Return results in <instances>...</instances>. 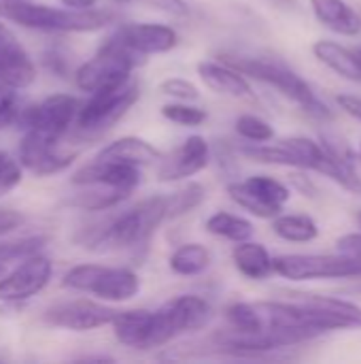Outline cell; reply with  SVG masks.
Listing matches in <instances>:
<instances>
[{
	"label": "cell",
	"mask_w": 361,
	"mask_h": 364,
	"mask_svg": "<svg viewBox=\"0 0 361 364\" xmlns=\"http://www.w3.org/2000/svg\"><path fill=\"white\" fill-rule=\"evenodd\" d=\"M232 260L236 271L253 282H262L272 273V256L268 254V250L262 243H253L249 239L236 243L232 252Z\"/></svg>",
	"instance_id": "cell-21"
},
{
	"label": "cell",
	"mask_w": 361,
	"mask_h": 364,
	"mask_svg": "<svg viewBox=\"0 0 361 364\" xmlns=\"http://www.w3.org/2000/svg\"><path fill=\"white\" fill-rule=\"evenodd\" d=\"M206 232L219 237V239H226V241H232V243H240V241H247L253 237V224L240 215H234L230 211H217L213 213L206 224H204Z\"/></svg>",
	"instance_id": "cell-25"
},
{
	"label": "cell",
	"mask_w": 361,
	"mask_h": 364,
	"mask_svg": "<svg viewBox=\"0 0 361 364\" xmlns=\"http://www.w3.org/2000/svg\"><path fill=\"white\" fill-rule=\"evenodd\" d=\"M291 181H294V186L300 190V192H304L306 196H313V183L309 181V177H304V175H291Z\"/></svg>",
	"instance_id": "cell-40"
},
{
	"label": "cell",
	"mask_w": 361,
	"mask_h": 364,
	"mask_svg": "<svg viewBox=\"0 0 361 364\" xmlns=\"http://www.w3.org/2000/svg\"><path fill=\"white\" fill-rule=\"evenodd\" d=\"M17 113V90L0 81V126L9 124Z\"/></svg>",
	"instance_id": "cell-36"
},
{
	"label": "cell",
	"mask_w": 361,
	"mask_h": 364,
	"mask_svg": "<svg viewBox=\"0 0 361 364\" xmlns=\"http://www.w3.org/2000/svg\"><path fill=\"white\" fill-rule=\"evenodd\" d=\"M313 53L321 64H326L330 70L338 73L340 77L349 81H361L360 60L355 51L347 49L345 45L334 43V41H317L313 45Z\"/></svg>",
	"instance_id": "cell-22"
},
{
	"label": "cell",
	"mask_w": 361,
	"mask_h": 364,
	"mask_svg": "<svg viewBox=\"0 0 361 364\" xmlns=\"http://www.w3.org/2000/svg\"><path fill=\"white\" fill-rule=\"evenodd\" d=\"M21 179H23V168L19 160L0 151V198L11 190H15L21 183Z\"/></svg>",
	"instance_id": "cell-34"
},
{
	"label": "cell",
	"mask_w": 361,
	"mask_h": 364,
	"mask_svg": "<svg viewBox=\"0 0 361 364\" xmlns=\"http://www.w3.org/2000/svg\"><path fill=\"white\" fill-rule=\"evenodd\" d=\"M221 62L230 64L245 77L257 79L270 87H274L281 96L291 100L296 107H300L304 113H309L315 119H330L332 111L326 102L317 98L313 87L289 66L268 60V58H249V55H221Z\"/></svg>",
	"instance_id": "cell-2"
},
{
	"label": "cell",
	"mask_w": 361,
	"mask_h": 364,
	"mask_svg": "<svg viewBox=\"0 0 361 364\" xmlns=\"http://www.w3.org/2000/svg\"><path fill=\"white\" fill-rule=\"evenodd\" d=\"M64 6L68 9H77V11H85V9H94L98 4V0H60Z\"/></svg>",
	"instance_id": "cell-41"
},
{
	"label": "cell",
	"mask_w": 361,
	"mask_h": 364,
	"mask_svg": "<svg viewBox=\"0 0 361 364\" xmlns=\"http://www.w3.org/2000/svg\"><path fill=\"white\" fill-rule=\"evenodd\" d=\"M360 160H361V143H360Z\"/></svg>",
	"instance_id": "cell-44"
},
{
	"label": "cell",
	"mask_w": 361,
	"mask_h": 364,
	"mask_svg": "<svg viewBox=\"0 0 361 364\" xmlns=\"http://www.w3.org/2000/svg\"><path fill=\"white\" fill-rule=\"evenodd\" d=\"M62 284L77 292H89L104 303H123L140 292V279L134 271L104 264H77Z\"/></svg>",
	"instance_id": "cell-5"
},
{
	"label": "cell",
	"mask_w": 361,
	"mask_h": 364,
	"mask_svg": "<svg viewBox=\"0 0 361 364\" xmlns=\"http://www.w3.org/2000/svg\"><path fill=\"white\" fill-rule=\"evenodd\" d=\"M234 126H236L238 136H243L245 141H251V143H268L274 139V128L266 119L251 115V113L238 115Z\"/></svg>",
	"instance_id": "cell-32"
},
{
	"label": "cell",
	"mask_w": 361,
	"mask_h": 364,
	"mask_svg": "<svg viewBox=\"0 0 361 364\" xmlns=\"http://www.w3.org/2000/svg\"><path fill=\"white\" fill-rule=\"evenodd\" d=\"M111 326L119 343L134 348V350H147L151 328H153V311H147V309L115 311Z\"/></svg>",
	"instance_id": "cell-18"
},
{
	"label": "cell",
	"mask_w": 361,
	"mask_h": 364,
	"mask_svg": "<svg viewBox=\"0 0 361 364\" xmlns=\"http://www.w3.org/2000/svg\"><path fill=\"white\" fill-rule=\"evenodd\" d=\"M272 273L289 282L361 277V260L345 254H285L272 258Z\"/></svg>",
	"instance_id": "cell-7"
},
{
	"label": "cell",
	"mask_w": 361,
	"mask_h": 364,
	"mask_svg": "<svg viewBox=\"0 0 361 364\" xmlns=\"http://www.w3.org/2000/svg\"><path fill=\"white\" fill-rule=\"evenodd\" d=\"M157 90L164 94V96H170L174 100H181V102H194L200 98V90L198 85H194L191 81L183 79V77H168L164 79Z\"/></svg>",
	"instance_id": "cell-33"
},
{
	"label": "cell",
	"mask_w": 361,
	"mask_h": 364,
	"mask_svg": "<svg viewBox=\"0 0 361 364\" xmlns=\"http://www.w3.org/2000/svg\"><path fill=\"white\" fill-rule=\"evenodd\" d=\"M211 162L209 141L200 134H194L183 141L181 147L160 158L157 179L160 181H183L200 171H204Z\"/></svg>",
	"instance_id": "cell-13"
},
{
	"label": "cell",
	"mask_w": 361,
	"mask_h": 364,
	"mask_svg": "<svg viewBox=\"0 0 361 364\" xmlns=\"http://www.w3.org/2000/svg\"><path fill=\"white\" fill-rule=\"evenodd\" d=\"M117 4H140L166 15H174V17H185L189 15V6L185 0H113Z\"/></svg>",
	"instance_id": "cell-35"
},
{
	"label": "cell",
	"mask_w": 361,
	"mask_h": 364,
	"mask_svg": "<svg viewBox=\"0 0 361 364\" xmlns=\"http://www.w3.org/2000/svg\"><path fill=\"white\" fill-rule=\"evenodd\" d=\"M140 98V83L128 75L119 81L106 83L91 92L87 102L79 107L77 128L87 134H100L113 128Z\"/></svg>",
	"instance_id": "cell-4"
},
{
	"label": "cell",
	"mask_w": 361,
	"mask_h": 364,
	"mask_svg": "<svg viewBox=\"0 0 361 364\" xmlns=\"http://www.w3.org/2000/svg\"><path fill=\"white\" fill-rule=\"evenodd\" d=\"M243 183L251 192H255L262 200H266L268 205H272V207H277L281 211H283V205L291 196V190L283 181H279V179H274L270 175H253V177H247Z\"/></svg>",
	"instance_id": "cell-28"
},
{
	"label": "cell",
	"mask_w": 361,
	"mask_h": 364,
	"mask_svg": "<svg viewBox=\"0 0 361 364\" xmlns=\"http://www.w3.org/2000/svg\"><path fill=\"white\" fill-rule=\"evenodd\" d=\"M198 75L202 83L217 94H223L230 98H253V90L247 77L226 62L204 60L198 64Z\"/></svg>",
	"instance_id": "cell-17"
},
{
	"label": "cell",
	"mask_w": 361,
	"mask_h": 364,
	"mask_svg": "<svg viewBox=\"0 0 361 364\" xmlns=\"http://www.w3.org/2000/svg\"><path fill=\"white\" fill-rule=\"evenodd\" d=\"M79 100L70 94H51L38 105H32L17 115L26 130H36L60 141L72 126L79 113Z\"/></svg>",
	"instance_id": "cell-9"
},
{
	"label": "cell",
	"mask_w": 361,
	"mask_h": 364,
	"mask_svg": "<svg viewBox=\"0 0 361 364\" xmlns=\"http://www.w3.org/2000/svg\"><path fill=\"white\" fill-rule=\"evenodd\" d=\"M206 198V190L198 181H189L181 190L168 196V209H166V220H177L185 213H191L196 207H200Z\"/></svg>",
	"instance_id": "cell-27"
},
{
	"label": "cell",
	"mask_w": 361,
	"mask_h": 364,
	"mask_svg": "<svg viewBox=\"0 0 361 364\" xmlns=\"http://www.w3.org/2000/svg\"><path fill=\"white\" fill-rule=\"evenodd\" d=\"M26 218L19 213V211H13V209H0V237L17 230L19 226H23Z\"/></svg>",
	"instance_id": "cell-38"
},
{
	"label": "cell",
	"mask_w": 361,
	"mask_h": 364,
	"mask_svg": "<svg viewBox=\"0 0 361 364\" xmlns=\"http://www.w3.org/2000/svg\"><path fill=\"white\" fill-rule=\"evenodd\" d=\"M77 154H64L57 149V141L36 130H26L19 143V164L36 177H49L66 171L74 162Z\"/></svg>",
	"instance_id": "cell-11"
},
{
	"label": "cell",
	"mask_w": 361,
	"mask_h": 364,
	"mask_svg": "<svg viewBox=\"0 0 361 364\" xmlns=\"http://www.w3.org/2000/svg\"><path fill=\"white\" fill-rule=\"evenodd\" d=\"M0 81L23 90L36 81V66L17 36L0 19Z\"/></svg>",
	"instance_id": "cell-15"
},
{
	"label": "cell",
	"mask_w": 361,
	"mask_h": 364,
	"mask_svg": "<svg viewBox=\"0 0 361 364\" xmlns=\"http://www.w3.org/2000/svg\"><path fill=\"white\" fill-rule=\"evenodd\" d=\"M140 55L126 49L123 45H119L117 41L109 38L98 53L83 62L77 73H74V83L81 92H96L106 83L119 81L128 75H132V70L140 64L138 60Z\"/></svg>",
	"instance_id": "cell-8"
},
{
	"label": "cell",
	"mask_w": 361,
	"mask_h": 364,
	"mask_svg": "<svg viewBox=\"0 0 361 364\" xmlns=\"http://www.w3.org/2000/svg\"><path fill=\"white\" fill-rule=\"evenodd\" d=\"M228 194H230V198H232L238 207H243L245 211H249V213L255 215V218L272 220V218H277V215L281 213V209H277V207L268 205L266 200H262V198H260L255 192H251L243 181L230 183V186H228Z\"/></svg>",
	"instance_id": "cell-29"
},
{
	"label": "cell",
	"mask_w": 361,
	"mask_h": 364,
	"mask_svg": "<svg viewBox=\"0 0 361 364\" xmlns=\"http://www.w3.org/2000/svg\"><path fill=\"white\" fill-rule=\"evenodd\" d=\"M213 320V307L198 294H183L164 303L153 311V328L149 348H160L177 339L179 335L204 328ZM147 348V350H149Z\"/></svg>",
	"instance_id": "cell-6"
},
{
	"label": "cell",
	"mask_w": 361,
	"mask_h": 364,
	"mask_svg": "<svg viewBox=\"0 0 361 364\" xmlns=\"http://www.w3.org/2000/svg\"><path fill=\"white\" fill-rule=\"evenodd\" d=\"M355 51V55H357V60H360V64H361V47H357V49H353Z\"/></svg>",
	"instance_id": "cell-42"
},
{
	"label": "cell",
	"mask_w": 361,
	"mask_h": 364,
	"mask_svg": "<svg viewBox=\"0 0 361 364\" xmlns=\"http://www.w3.org/2000/svg\"><path fill=\"white\" fill-rule=\"evenodd\" d=\"M336 247H338L340 254L361 260V232H351V235L340 237L338 243H336Z\"/></svg>",
	"instance_id": "cell-37"
},
{
	"label": "cell",
	"mask_w": 361,
	"mask_h": 364,
	"mask_svg": "<svg viewBox=\"0 0 361 364\" xmlns=\"http://www.w3.org/2000/svg\"><path fill=\"white\" fill-rule=\"evenodd\" d=\"M111 38L138 55L168 53L179 45V32L164 23H126Z\"/></svg>",
	"instance_id": "cell-14"
},
{
	"label": "cell",
	"mask_w": 361,
	"mask_h": 364,
	"mask_svg": "<svg viewBox=\"0 0 361 364\" xmlns=\"http://www.w3.org/2000/svg\"><path fill=\"white\" fill-rule=\"evenodd\" d=\"M211 262H213L211 250L202 243H185L179 250H174L172 256L168 258L170 271L181 277H196L204 273L211 267Z\"/></svg>",
	"instance_id": "cell-23"
},
{
	"label": "cell",
	"mask_w": 361,
	"mask_h": 364,
	"mask_svg": "<svg viewBox=\"0 0 361 364\" xmlns=\"http://www.w3.org/2000/svg\"><path fill=\"white\" fill-rule=\"evenodd\" d=\"M0 17L40 32H96L117 21V15L109 9H55L28 0H0Z\"/></svg>",
	"instance_id": "cell-1"
},
{
	"label": "cell",
	"mask_w": 361,
	"mask_h": 364,
	"mask_svg": "<svg viewBox=\"0 0 361 364\" xmlns=\"http://www.w3.org/2000/svg\"><path fill=\"white\" fill-rule=\"evenodd\" d=\"M311 9L323 26L343 36H357L361 32V15L345 0H311Z\"/></svg>",
	"instance_id": "cell-19"
},
{
	"label": "cell",
	"mask_w": 361,
	"mask_h": 364,
	"mask_svg": "<svg viewBox=\"0 0 361 364\" xmlns=\"http://www.w3.org/2000/svg\"><path fill=\"white\" fill-rule=\"evenodd\" d=\"M162 117L172 122V124H179V126H187V128H196V126H202L206 119H209V113L191 102H170V105H164L162 107Z\"/></svg>",
	"instance_id": "cell-31"
},
{
	"label": "cell",
	"mask_w": 361,
	"mask_h": 364,
	"mask_svg": "<svg viewBox=\"0 0 361 364\" xmlns=\"http://www.w3.org/2000/svg\"><path fill=\"white\" fill-rule=\"evenodd\" d=\"M140 166L113 162V160H98L94 158L89 164L81 166L70 181L74 186H106L126 192H134L140 183Z\"/></svg>",
	"instance_id": "cell-16"
},
{
	"label": "cell",
	"mask_w": 361,
	"mask_h": 364,
	"mask_svg": "<svg viewBox=\"0 0 361 364\" xmlns=\"http://www.w3.org/2000/svg\"><path fill=\"white\" fill-rule=\"evenodd\" d=\"M272 232L289 243H309L319 237V226L311 215L291 213V215H277L272 218Z\"/></svg>",
	"instance_id": "cell-24"
},
{
	"label": "cell",
	"mask_w": 361,
	"mask_h": 364,
	"mask_svg": "<svg viewBox=\"0 0 361 364\" xmlns=\"http://www.w3.org/2000/svg\"><path fill=\"white\" fill-rule=\"evenodd\" d=\"M115 311L117 309L113 307H106L87 299H79V301H66V303H57L49 307L45 311V322L55 328L87 333V331L111 324Z\"/></svg>",
	"instance_id": "cell-12"
},
{
	"label": "cell",
	"mask_w": 361,
	"mask_h": 364,
	"mask_svg": "<svg viewBox=\"0 0 361 364\" xmlns=\"http://www.w3.org/2000/svg\"><path fill=\"white\" fill-rule=\"evenodd\" d=\"M96 158L123 162V164H132V166H147V164H153L155 160H160L162 154L145 139L121 136V139L109 143L106 147H102Z\"/></svg>",
	"instance_id": "cell-20"
},
{
	"label": "cell",
	"mask_w": 361,
	"mask_h": 364,
	"mask_svg": "<svg viewBox=\"0 0 361 364\" xmlns=\"http://www.w3.org/2000/svg\"><path fill=\"white\" fill-rule=\"evenodd\" d=\"M85 192L77 194L70 205L83 209V211H109L121 205L126 198H130L132 192L117 190V188H106V186H83Z\"/></svg>",
	"instance_id": "cell-26"
},
{
	"label": "cell",
	"mask_w": 361,
	"mask_h": 364,
	"mask_svg": "<svg viewBox=\"0 0 361 364\" xmlns=\"http://www.w3.org/2000/svg\"><path fill=\"white\" fill-rule=\"evenodd\" d=\"M357 222H360V226H361V211L357 213Z\"/></svg>",
	"instance_id": "cell-43"
},
{
	"label": "cell",
	"mask_w": 361,
	"mask_h": 364,
	"mask_svg": "<svg viewBox=\"0 0 361 364\" xmlns=\"http://www.w3.org/2000/svg\"><path fill=\"white\" fill-rule=\"evenodd\" d=\"M53 275V262L40 252L21 258V262L0 275V301L2 303H21L38 292H43Z\"/></svg>",
	"instance_id": "cell-10"
},
{
	"label": "cell",
	"mask_w": 361,
	"mask_h": 364,
	"mask_svg": "<svg viewBox=\"0 0 361 364\" xmlns=\"http://www.w3.org/2000/svg\"><path fill=\"white\" fill-rule=\"evenodd\" d=\"M45 245H47V237H43V235H32V237H21V239H15V241L0 243V275L4 273V269L11 262L21 260V258H26L30 254H36Z\"/></svg>",
	"instance_id": "cell-30"
},
{
	"label": "cell",
	"mask_w": 361,
	"mask_h": 364,
	"mask_svg": "<svg viewBox=\"0 0 361 364\" xmlns=\"http://www.w3.org/2000/svg\"><path fill=\"white\" fill-rule=\"evenodd\" d=\"M336 102H338V107H340L345 113H349L351 117H355L357 122H361L360 96H355V94H338V96H336Z\"/></svg>",
	"instance_id": "cell-39"
},
{
	"label": "cell",
	"mask_w": 361,
	"mask_h": 364,
	"mask_svg": "<svg viewBox=\"0 0 361 364\" xmlns=\"http://www.w3.org/2000/svg\"><path fill=\"white\" fill-rule=\"evenodd\" d=\"M168 196H149L113 218L89 239L94 250H134L145 245L166 220Z\"/></svg>",
	"instance_id": "cell-3"
}]
</instances>
